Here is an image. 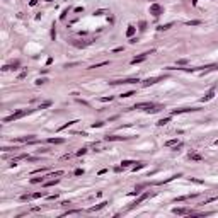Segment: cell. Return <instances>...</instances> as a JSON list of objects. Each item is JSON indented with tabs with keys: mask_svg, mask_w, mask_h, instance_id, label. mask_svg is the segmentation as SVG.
Returning a JSON list of instances; mask_svg holds the SVG:
<instances>
[{
	"mask_svg": "<svg viewBox=\"0 0 218 218\" xmlns=\"http://www.w3.org/2000/svg\"><path fill=\"white\" fill-rule=\"evenodd\" d=\"M32 113V109H29V111H15L14 114H10V116H7V118H3V123H10V121H15V119H19V118H22V116H26V114Z\"/></svg>",
	"mask_w": 218,
	"mask_h": 218,
	"instance_id": "6da1fadb",
	"label": "cell"
},
{
	"mask_svg": "<svg viewBox=\"0 0 218 218\" xmlns=\"http://www.w3.org/2000/svg\"><path fill=\"white\" fill-rule=\"evenodd\" d=\"M136 82H140L138 77H130V78H123V80H113L109 84L111 85H121V84H136Z\"/></svg>",
	"mask_w": 218,
	"mask_h": 218,
	"instance_id": "7a4b0ae2",
	"label": "cell"
},
{
	"mask_svg": "<svg viewBox=\"0 0 218 218\" xmlns=\"http://www.w3.org/2000/svg\"><path fill=\"white\" fill-rule=\"evenodd\" d=\"M153 51H155V49H150V51H145V53H142L140 56H135V58L131 60V65H136V63H142V61H145V60H147V56H148V55H152Z\"/></svg>",
	"mask_w": 218,
	"mask_h": 218,
	"instance_id": "3957f363",
	"label": "cell"
},
{
	"mask_svg": "<svg viewBox=\"0 0 218 218\" xmlns=\"http://www.w3.org/2000/svg\"><path fill=\"white\" fill-rule=\"evenodd\" d=\"M164 78H165L164 75H159V77H152V78H147V80L143 82L142 85H143V87H150V85H155L157 82H160V80H164Z\"/></svg>",
	"mask_w": 218,
	"mask_h": 218,
	"instance_id": "277c9868",
	"label": "cell"
},
{
	"mask_svg": "<svg viewBox=\"0 0 218 218\" xmlns=\"http://www.w3.org/2000/svg\"><path fill=\"white\" fill-rule=\"evenodd\" d=\"M193 111H199L198 107H181V109H174L171 113V116H177V114H182V113H193Z\"/></svg>",
	"mask_w": 218,
	"mask_h": 218,
	"instance_id": "5b68a950",
	"label": "cell"
},
{
	"mask_svg": "<svg viewBox=\"0 0 218 218\" xmlns=\"http://www.w3.org/2000/svg\"><path fill=\"white\" fill-rule=\"evenodd\" d=\"M162 12H164V9H162L159 3H152V5H150V14H153L155 17H159Z\"/></svg>",
	"mask_w": 218,
	"mask_h": 218,
	"instance_id": "8992f818",
	"label": "cell"
},
{
	"mask_svg": "<svg viewBox=\"0 0 218 218\" xmlns=\"http://www.w3.org/2000/svg\"><path fill=\"white\" fill-rule=\"evenodd\" d=\"M215 90H217V87H211V89H210L208 92L205 94V97L201 99V102H208V101H211V99L215 97Z\"/></svg>",
	"mask_w": 218,
	"mask_h": 218,
	"instance_id": "52a82bcc",
	"label": "cell"
},
{
	"mask_svg": "<svg viewBox=\"0 0 218 218\" xmlns=\"http://www.w3.org/2000/svg\"><path fill=\"white\" fill-rule=\"evenodd\" d=\"M148 196H150V193H143V194H142V196H140L138 199H136L135 203H131V205H130V210H131V208H135V206H138L140 203H143V201H145V199L148 198Z\"/></svg>",
	"mask_w": 218,
	"mask_h": 218,
	"instance_id": "ba28073f",
	"label": "cell"
},
{
	"mask_svg": "<svg viewBox=\"0 0 218 218\" xmlns=\"http://www.w3.org/2000/svg\"><path fill=\"white\" fill-rule=\"evenodd\" d=\"M104 140H106V142H121V140H126V136H118V135H106Z\"/></svg>",
	"mask_w": 218,
	"mask_h": 218,
	"instance_id": "9c48e42d",
	"label": "cell"
},
{
	"mask_svg": "<svg viewBox=\"0 0 218 218\" xmlns=\"http://www.w3.org/2000/svg\"><path fill=\"white\" fill-rule=\"evenodd\" d=\"M172 213H174V215H179V217H182V215H189L191 210H188V208H174V210H172Z\"/></svg>",
	"mask_w": 218,
	"mask_h": 218,
	"instance_id": "30bf717a",
	"label": "cell"
},
{
	"mask_svg": "<svg viewBox=\"0 0 218 218\" xmlns=\"http://www.w3.org/2000/svg\"><path fill=\"white\" fill-rule=\"evenodd\" d=\"M15 142H29V143H34V142H36V138H34V135H27V136L15 138Z\"/></svg>",
	"mask_w": 218,
	"mask_h": 218,
	"instance_id": "8fae6325",
	"label": "cell"
},
{
	"mask_svg": "<svg viewBox=\"0 0 218 218\" xmlns=\"http://www.w3.org/2000/svg\"><path fill=\"white\" fill-rule=\"evenodd\" d=\"M107 205V201H102V203H99V205H95V206H92V208H89V211L90 213H94V211H99V210H102Z\"/></svg>",
	"mask_w": 218,
	"mask_h": 218,
	"instance_id": "7c38bea8",
	"label": "cell"
},
{
	"mask_svg": "<svg viewBox=\"0 0 218 218\" xmlns=\"http://www.w3.org/2000/svg\"><path fill=\"white\" fill-rule=\"evenodd\" d=\"M135 32H136V27H135L133 24H130V26H128V29H126V36H128V38H133V36H135Z\"/></svg>",
	"mask_w": 218,
	"mask_h": 218,
	"instance_id": "4fadbf2b",
	"label": "cell"
},
{
	"mask_svg": "<svg viewBox=\"0 0 218 218\" xmlns=\"http://www.w3.org/2000/svg\"><path fill=\"white\" fill-rule=\"evenodd\" d=\"M90 43H92V41H85V43H84V41H82V43H78V41H72V44H73L75 48H85L87 44H90Z\"/></svg>",
	"mask_w": 218,
	"mask_h": 218,
	"instance_id": "5bb4252c",
	"label": "cell"
},
{
	"mask_svg": "<svg viewBox=\"0 0 218 218\" xmlns=\"http://www.w3.org/2000/svg\"><path fill=\"white\" fill-rule=\"evenodd\" d=\"M189 159H191V160H196V162H201V160H203V157H201L199 153H196V152H191L189 153Z\"/></svg>",
	"mask_w": 218,
	"mask_h": 218,
	"instance_id": "9a60e30c",
	"label": "cell"
},
{
	"mask_svg": "<svg viewBox=\"0 0 218 218\" xmlns=\"http://www.w3.org/2000/svg\"><path fill=\"white\" fill-rule=\"evenodd\" d=\"M58 182H60L58 179H53V181H44V182H43V186H44V188H51V186H56Z\"/></svg>",
	"mask_w": 218,
	"mask_h": 218,
	"instance_id": "2e32d148",
	"label": "cell"
},
{
	"mask_svg": "<svg viewBox=\"0 0 218 218\" xmlns=\"http://www.w3.org/2000/svg\"><path fill=\"white\" fill-rule=\"evenodd\" d=\"M75 123H78V121H68V123H65L63 126H60L58 128V131H63V130H66V128H70V126H73Z\"/></svg>",
	"mask_w": 218,
	"mask_h": 218,
	"instance_id": "e0dca14e",
	"label": "cell"
},
{
	"mask_svg": "<svg viewBox=\"0 0 218 218\" xmlns=\"http://www.w3.org/2000/svg\"><path fill=\"white\" fill-rule=\"evenodd\" d=\"M172 26H174V22H167V24H162V26H159V31H167V29H171Z\"/></svg>",
	"mask_w": 218,
	"mask_h": 218,
	"instance_id": "ac0fdd59",
	"label": "cell"
},
{
	"mask_svg": "<svg viewBox=\"0 0 218 218\" xmlns=\"http://www.w3.org/2000/svg\"><path fill=\"white\" fill-rule=\"evenodd\" d=\"M133 164H136V162H133V160H123L121 162V167H133Z\"/></svg>",
	"mask_w": 218,
	"mask_h": 218,
	"instance_id": "d6986e66",
	"label": "cell"
},
{
	"mask_svg": "<svg viewBox=\"0 0 218 218\" xmlns=\"http://www.w3.org/2000/svg\"><path fill=\"white\" fill-rule=\"evenodd\" d=\"M201 24H203V22H201V20H198V19L188 20V22H186V26H201Z\"/></svg>",
	"mask_w": 218,
	"mask_h": 218,
	"instance_id": "ffe728a7",
	"label": "cell"
},
{
	"mask_svg": "<svg viewBox=\"0 0 218 218\" xmlns=\"http://www.w3.org/2000/svg\"><path fill=\"white\" fill-rule=\"evenodd\" d=\"M65 172L63 171H56V172H51V174H48L46 177H60V176H63Z\"/></svg>",
	"mask_w": 218,
	"mask_h": 218,
	"instance_id": "44dd1931",
	"label": "cell"
},
{
	"mask_svg": "<svg viewBox=\"0 0 218 218\" xmlns=\"http://www.w3.org/2000/svg\"><path fill=\"white\" fill-rule=\"evenodd\" d=\"M20 65V61L19 60H15V61H12V63H10L9 65V70H17V66Z\"/></svg>",
	"mask_w": 218,
	"mask_h": 218,
	"instance_id": "7402d4cb",
	"label": "cell"
},
{
	"mask_svg": "<svg viewBox=\"0 0 218 218\" xmlns=\"http://www.w3.org/2000/svg\"><path fill=\"white\" fill-rule=\"evenodd\" d=\"M48 142H49V143H55V145H60V143L65 142V140H63V138H49Z\"/></svg>",
	"mask_w": 218,
	"mask_h": 218,
	"instance_id": "603a6c76",
	"label": "cell"
},
{
	"mask_svg": "<svg viewBox=\"0 0 218 218\" xmlns=\"http://www.w3.org/2000/svg\"><path fill=\"white\" fill-rule=\"evenodd\" d=\"M169 121H171V116H169V118H162V119H159V126H164V124H167L169 123Z\"/></svg>",
	"mask_w": 218,
	"mask_h": 218,
	"instance_id": "cb8c5ba5",
	"label": "cell"
},
{
	"mask_svg": "<svg viewBox=\"0 0 218 218\" xmlns=\"http://www.w3.org/2000/svg\"><path fill=\"white\" fill-rule=\"evenodd\" d=\"M143 167H145L143 162H136V165H133L131 169H133V171H140V169H143Z\"/></svg>",
	"mask_w": 218,
	"mask_h": 218,
	"instance_id": "d4e9b609",
	"label": "cell"
},
{
	"mask_svg": "<svg viewBox=\"0 0 218 218\" xmlns=\"http://www.w3.org/2000/svg\"><path fill=\"white\" fill-rule=\"evenodd\" d=\"M48 194L46 193H44V191H41V193H34V194H32V198L36 199V198H46Z\"/></svg>",
	"mask_w": 218,
	"mask_h": 218,
	"instance_id": "484cf974",
	"label": "cell"
},
{
	"mask_svg": "<svg viewBox=\"0 0 218 218\" xmlns=\"http://www.w3.org/2000/svg\"><path fill=\"white\" fill-rule=\"evenodd\" d=\"M77 213H80V210H68V211H65L61 217H66V215H77Z\"/></svg>",
	"mask_w": 218,
	"mask_h": 218,
	"instance_id": "4316f807",
	"label": "cell"
},
{
	"mask_svg": "<svg viewBox=\"0 0 218 218\" xmlns=\"http://www.w3.org/2000/svg\"><path fill=\"white\" fill-rule=\"evenodd\" d=\"M38 182H44V177H32L31 184H38Z\"/></svg>",
	"mask_w": 218,
	"mask_h": 218,
	"instance_id": "83f0119b",
	"label": "cell"
},
{
	"mask_svg": "<svg viewBox=\"0 0 218 218\" xmlns=\"http://www.w3.org/2000/svg\"><path fill=\"white\" fill-rule=\"evenodd\" d=\"M177 138H174V140H169V142H165V147H174V145H177Z\"/></svg>",
	"mask_w": 218,
	"mask_h": 218,
	"instance_id": "f1b7e54d",
	"label": "cell"
},
{
	"mask_svg": "<svg viewBox=\"0 0 218 218\" xmlns=\"http://www.w3.org/2000/svg\"><path fill=\"white\" fill-rule=\"evenodd\" d=\"M85 153H87V148H80V150H77L75 155L77 157H82V155H85Z\"/></svg>",
	"mask_w": 218,
	"mask_h": 218,
	"instance_id": "f546056e",
	"label": "cell"
},
{
	"mask_svg": "<svg viewBox=\"0 0 218 218\" xmlns=\"http://www.w3.org/2000/svg\"><path fill=\"white\" fill-rule=\"evenodd\" d=\"M104 65H109V61H101V63H95V65H92L90 68H99V66H104Z\"/></svg>",
	"mask_w": 218,
	"mask_h": 218,
	"instance_id": "4dcf8cb0",
	"label": "cell"
},
{
	"mask_svg": "<svg viewBox=\"0 0 218 218\" xmlns=\"http://www.w3.org/2000/svg\"><path fill=\"white\" fill-rule=\"evenodd\" d=\"M49 106H51V101H46V102H43V104L39 106L38 109H46V107H49Z\"/></svg>",
	"mask_w": 218,
	"mask_h": 218,
	"instance_id": "1f68e13d",
	"label": "cell"
},
{
	"mask_svg": "<svg viewBox=\"0 0 218 218\" xmlns=\"http://www.w3.org/2000/svg\"><path fill=\"white\" fill-rule=\"evenodd\" d=\"M213 201H218V196H213V198L205 199V203H203V205H208V203H213Z\"/></svg>",
	"mask_w": 218,
	"mask_h": 218,
	"instance_id": "d6a6232c",
	"label": "cell"
},
{
	"mask_svg": "<svg viewBox=\"0 0 218 218\" xmlns=\"http://www.w3.org/2000/svg\"><path fill=\"white\" fill-rule=\"evenodd\" d=\"M135 94H136L135 90H130V92H124V94H121V97H124V99H126V97H131V95H135Z\"/></svg>",
	"mask_w": 218,
	"mask_h": 218,
	"instance_id": "836d02e7",
	"label": "cell"
},
{
	"mask_svg": "<svg viewBox=\"0 0 218 218\" xmlns=\"http://www.w3.org/2000/svg\"><path fill=\"white\" fill-rule=\"evenodd\" d=\"M104 14H107V10H104V9H99L94 12V15H104Z\"/></svg>",
	"mask_w": 218,
	"mask_h": 218,
	"instance_id": "e575fe53",
	"label": "cell"
},
{
	"mask_svg": "<svg viewBox=\"0 0 218 218\" xmlns=\"http://www.w3.org/2000/svg\"><path fill=\"white\" fill-rule=\"evenodd\" d=\"M31 198H32V194H22V196H20V201H29Z\"/></svg>",
	"mask_w": 218,
	"mask_h": 218,
	"instance_id": "d590c367",
	"label": "cell"
},
{
	"mask_svg": "<svg viewBox=\"0 0 218 218\" xmlns=\"http://www.w3.org/2000/svg\"><path fill=\"white\" fill-rule=\"evenodd\" d=\"M138 26H140V31H145V29H147V22H145V20H140V24H138Z\"/></svg>",
	"mask_w": 218,
	"mask_h": 218,
	"instance_id": "8d00e7d4",
	"label": "cell"
},
{
	"mask_svg": "<svg viewBox=\"0 0 218 218\" xmlns=\"http://www.w3.org/2000/svg\"><path fill=\"white\" fill-rule=\"evenodd\" d=\"M48 169L46 167H41V169H36V171H32V174H43V172H46Z\"/></svg>",
	"mask_w": 218,
	"mask_h": 218,
	"instance_id": "74e56055",
	"label": "cell"
},
{
	"mask_svg": "<svg viewBox=\"0 0 218 218\" xmlns=\"http://www.w3.org/2000/svg\"><path fill=\"white\" fill-rule=\"evenodd\" d=\"M48 80L46 78H38V80H36V85H43V84H46Z\"/></svg>",
	"mask_w": 218,
	"mask_h": 218,
	"instance_id": "f35d334b",
	"label": "cell"
},
{
	"mask_svg": "<svg viewBox=\"0 0 218 218\" xmlns=\"http://www.w3.org/2000/svg\"><path fill=\"white\" fill-rule=\"evenodd\" d=\"M101 126H104L102 121H97V123H92V128H101Z\"/></svg>",
	"mask_w": 218,
	"mask_h": 218,
	"instance_id": "ab89813d",
	"label": "cell"
},
{
	"mask_svg": "<svg viewBox=\"0 0 218 218\" xmlns=\"http://www.w3.org/2000/svg\"><path fill=\"white\" fill-rule=\"evenodd\" d=\"M49 201H55V199H58V194H49V196H46Z\"/></svg>",
	"mask_w": 218,
	"mask_h": 218,
	"instance_id": "60d3db41",
	"label": "cell"
},
{
	"mask_svg": "<svg viewBox=\"0 0 218 218\" xmlns=\"http://www.w3.org/2000/svg\"><path fill=\"white\" fill-rule=\"evenodd\" d=\"M101 101H102V102H109V101H113V95H109V97H101Z\"/></svg>",
	"mask_w": 218,
	"mask_h": 218,
	"instance_id": "b9f144b4",
	"label": "cell"
},
{
	"mask_svg": "<svg viewBox=\"0 0 218 218\" xmlns=\"http://www.w3.org/2000/svg\"><path fill=\"white\" fill-rule=\"evenodd\" d=\"M51 38H56V29H55V24H53V29H51Z\"/></svg>",
	"mask_w": 218,
	"mask_h": 218,
	"instance_id": "7bdbcfd3",
	"label": "cell"
},
{
	"mask_svg": "<svg viewBox=\"0 0 218 218\" xmlns=\"http://www.w3.org/2000/svg\"><path fill=\"white\" fill-rule=\"evenodd\" d=\"M2 150H3V152H10V150H17V148H15V147H14V148H12V147H3Z\"/></svg>",
	"mask_w": 218,
	"mask_h": 218,
	"instance_id": "ee69618b",
	"label": "cell"
},
{
	"mask_svg": "<svg viewBox=\"0 0 218 218\" xmlns=\"http://www.w3.org/2000/svg\"><path fill=\"white\" fill-rule=\"evenodd\" d=\"M186 63H188V60H186V58H182V60H179V61H177V65H186Z\"/></svg>",
	"mask_w": 218,
	"mask_h": 218,
	"instance_id": "f6af8a7d",
	"label": "cell"
},
{
	"mask_svg": "<svg viewBox=\"0 0 218 218\" xmlns=\"http://www.w3.org/2000/svg\"><path fill=\"white\" fill-rule=\"evenodd\" d=\"M66 14H68V9H65V10H63V14L60 15V19H65V17H66Z\"/></svg>",
	"mask_w": 218,
	"mask_h": 218,
	"instance_id": "bcb514c9",
	"label": "cell"
},
{
	"mask_svg": "<svg viewBox=\"0 0 218 218\" xmlns=\"http://www.w3.org/2000/svg\"><path fill=\"white\" fill-rule=\"evenodd\" d=\"M26 77H27V72H22V73L19 75V80H22V78H26Z\"/></svg>",
	"mask_w": 218,
	"mask_h": 218,
	"instance_id": "7dc6e473",
	"label": "cell"
},
{
	"mask_svg": "<svg viewBox=\"0 0 218 218\" xmlns=\"http://www.w3.org/2000/svg\"><path fill=\"white\" fill-rule=\"evenodd\" d=\"M84 174V169H77L75 171V176H82Z\"/></svg>",
	"mask_w": 218,
	"mask_h": 218,
	"instance_id": "c3c4849f",
	"label": "cell"
},
{
	"mask_svg": "<svg viewBox=\"0 0 218 218\" xmlns=\"http://www.w3.org/2000/svg\"><path fill=\"white\" fill-rule=\"evenodd\" d=\"M119 51H123V48H114L113 53H119Z\"/></svg>",
	"mask_w": 218,
	"mask_h": 218,
	"instance_id": "681fc988",
	"label": "cell"
},
{
	"mask_svg": "<svg viewBox=\"0 0 218 218\" xmlns=\"http://www.w3.org/2000/svg\"><path fill=\"white\" fill-rule=\"evenodd\" d=\"M75 12H84V7H75Z\"/></svg>",
	"mask_w": 218,
	"mask_h": 218,
	"instance_id": "f907efd6",
	"label": "cell"
},
{
	"mask_svg": "<svg viewBox=\"0 0 218 218\" xmlns=\"http://www.w3.org/2000/svg\"><path fill=\"white\" fill-rule=\"evenodd\" d=\"M36 3H38V0H31V5H32V7H34Z\"/></svg>",
	"mask_w": 218,
	"mask_h": 218,
	"instance_id": "816d5d0a",
	"label": "cell"
},
{
	"mask_svg": "<svg viewBox=\"0 0 218 218\" xmlns=\"http://www.w3.org/2000/svg\"><path fill=\"white\" fill-rule=\"evenodd\" d=\"M193 5H198V0H193Z\"/></svg>",
	"mask_w": 218,
	"mask_h": 218,
	"instance_id": "f5cc1de1",
	"label": "cell"
},
{
	"mask_svg": "<svg viewBox=\"0 0 218 218\" xmlns=\"http://www.w3.org/2000/svg\"><path fill=\"white\" fill-rule=\"evenodd\" d=\"M148 2H150V0H148Z\"/></svg>",
	"mask_w": 218,
	"mask_h": 218,
	"instance_id": "db71d44e",
	"label": "cell"
}]
</instances>
